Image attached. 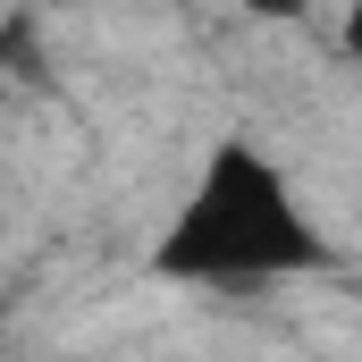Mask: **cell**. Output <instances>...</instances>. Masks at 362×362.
Segmentation results:
<instances>
[{
    "mask_svg": "<svg viewBox=\"0 0 362 362\" xmlns=\"http://www.w3.org/2000/svg\"><path fill=\"white\" fill-rule=\"evenodd\" d=\"M346 51H354V59H362V8H354V25H346Z\"/></svg>",
    "mask_w": 362,
    "mask_h": 362,
    "instance_id": "cell-3",
    "label": "cell"
},
{
    "mask_svg": "<svg viewBox=\"0 0 362 362\" xmlns=\"http://www.w3.org/2000/svg\"><path fill=\"white\" fill-rule=\"evenodd\" d=\"M320 262H329V236L312 228L286 169L245 135L211 144L152 253V270L177 286H278V278H312Z\"/></svg>",
    "mask_w": 362,
    "mask_h": 362,
    "instance_id": "cell-1",
    "label": "cell"
},
{
    "mask_svg": "<svg viewBox=\"0 0 362 362\" xmlns=\"http://www.w3.org/2000/svg\"><path fill=\"white\" fill-rule=\"evenodd\" d=\"M245 8H253V17H270V25H295L312 0H245Z\"/></svg>",
    "mask_w": 362,
    "mask_h": 362,
    "instance_id": "cell-2",
    "label": "cell"
}]
</instances>
